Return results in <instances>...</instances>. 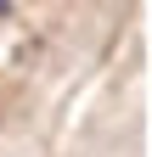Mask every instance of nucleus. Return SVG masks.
Instances as JSON below:
<instances>
[{"instance_id":"nucleus-1","label":"nucleus","mask_w":152,"mask_h":157,"mask_svg":"<svg viewBox=\"0 0 152 157\" xmlns=\"http://www.w3.org/2000/svg\"><path fill=\"white\" fill-rule=\"evenodd\" d=\"M6 11H11V0H0V17H6Z\"/></svg>"}]
</instances>
